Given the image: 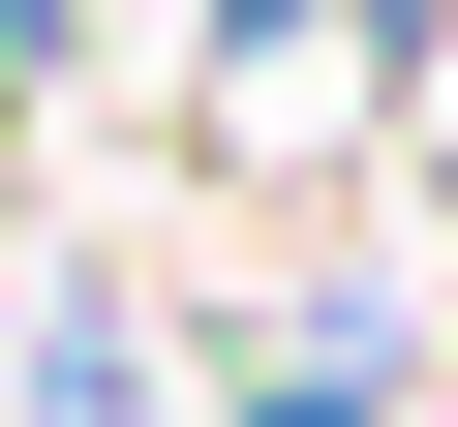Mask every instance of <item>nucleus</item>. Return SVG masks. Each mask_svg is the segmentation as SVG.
I'll list each match as a JSON object with an SVG mask.
<instances>
[{
  "label": "nucleus",
  "instance_id": "1",
  "mask_svg": "<svg viewBox=\"0 0 458 427\" xmlns=\"http://www.w3.org/2000/svg\"><path fill=\"white\" fill-rule=\"evenodd\" d=\"M276 427H367V397H336V366H306V397H276Z\"/></svg>",
  "mask_w": 458,
  "mask_h": 427
}]
</instances>
